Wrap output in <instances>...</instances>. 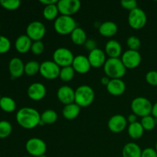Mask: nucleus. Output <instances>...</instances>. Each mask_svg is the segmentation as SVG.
<instances>
[{"label":"nucleus","instance_id":"obj_1","mask_svg":"<svg viewBox=\"0 0 157 157\" xmlns=\"http://www.w3.org/2000/svg\"><path fill=\"white\" fill-rule=\"evenodd\" d=\"M16 121L24 129L31 130L40 125L41 114L36 109L25 107L17 112Z\"/></svg>","mask_w":157,"mask_h":157},{"label":"nucleus","instance_id":"obj_2","mask_svg":"<svg viewBox=\"0 0 157 157\" xmlns=\"http://www.w3.org/2000/svg\"><path fill=\"white\" fill-rule=\"evenodd\" d=\"M104 73L110 79H121L125 75L127 68L120 58H109L104 65Z\"/></svg>","mask_w":157,"mask_h":157},{"label":"nucleus","instance_id":"obj_3","mask_svg":"<svg viewBox=\"0 0 157 157\" xmlns=\"http://www.w3.org/2000/svg\"><path fill=\"white\" fill-rule=\"evenodd\" d=\"M95 93L90 86L84 84L81 85L75 90V103L80 107H86L90 106L94 102Z\"/></svg>","mask_w":157,"mask_h":157},{"label":"nucleus","instance_id":"obj_4","mask_svg":"<svg viewBox=\"0 0 157 157\" xmlns=\"http://www.w3.org/2000/svg\"><path fill=\"white\" fill-rule=\"evenodd\" d=\"M54 28L57 33L60 35H71L77 28V22L72 16L61 15L55 20Z\"/></svg>","mask_w":157,"mask_h":157},{"label":"nucleus","instance_id":"obj_5","mask_svg":"<svg viewBox=\"0 0 157 157\" xmlns=\"http://www.w3.org/2000/svg\"><path fill=\"white\" fill-rule=\"evenodd\" d=\"M131 110L136 117H144L151 115L153 104L150 101L144 97H137L132 101L130 104Z\"/></svg>","mask_w":157,"mask_h":157},{"label":"nucleus","instance_id":"obj_6","mask_svg":"<svg viewBox=\"0 0 157 157\" xmlns=\"http://www.w3.org/2000/svg\"><path fill=\"white\" fill-rule=\"evenodd\" d=\"M26 151L30 156L39 157L44 156L47 151V145L43 140L32 137L28 140L25 144Z\"/></svg>","mask_w":157,"mask_h":157},{"label":"nucleus","instance_id":"obj_7","mask_svg":"<svg viewBox=\"0 0 157 157\" xmlns=\"http://www.w3.org/2000/svg\"><path fill=\"white\" fill-rule=\"evenodd\" d=\"M73 52L67 48H58L53 53V61L60 67L71 66L75 58Z\"/></svg>","mask_w":157,"mask_h":157},{"label":"nucleus","instance_id":"obj_8","mask_svg":"<svg viewBox=\"0 0 157 157\" xmlns=\"http://www.w3.org/2000/svg\"><path fill=\"white\" fill-rule=\"evenodd\" d=\"M147 22V16L146 12L140 8H136L130 11L128 15V23L133 29H141Z\"/></svg>","mask_w":157,"mask_h":157},{"label":"nucleus","instance_id":"obj_9","mask_svg":"<svg viewBox=\"0 0 157 157\" xmlns=\"http://www.w3.org/2000/svg\"><path fill=\"white\" fill-rule=\"evenodd\" d=\"M61 67L53 61H44L40 64L39 73L44 78L54 80L59 78Z\"/></svg>","mask_w":157,"mask_h":157},{"label":"nucleus","instance_id":"obj_10","mask_svg":"<svg viewBox=\"0 0 157 157\" xmlns=\"http://www.w3.org/2000/svg\"><path fill=\"white\" fill-rule=\"evenodd\" d=\"M45 33V25L40 21H32L26 28V35L33 41H41Z\"/></svg>","mask_w":157,"mask_h":157},{"label":"nucleus","instance_id":"obj_11","mask_svg":"<svg viewBox=\"0 0 157 157\" xmlns=\"http://www.w3.org/2000/svg\"><path fill=\"white\" fill-rule=\"evenodd\" d=\"M57 5L60 13L67 16L75 15L81 7V2L79 0H59Z\"/></svg>","mask_w":157,"mask_h":157},{"label":"nucleus","instance_id":"obj_12","mask_svg":"<svg viewBox=\"0 0 157 157\" xmlns=\"http://www.w3.org/2000/svg\"><path fill=\"white\" fill-rule=\"evenodd\" d=\"M121 61L127 69H134L140 64L142 57L139 51L128 49L123 53Z\"/></svg>","mask_w":157,"mask_h":157},{"label":"nucleus","instance_id":"obj_13","mask_svg":"<svg viewBox=\"0 0 157 157\" xmlns=\"http://www.w3.org/2000/svg\"><path fill=\"white\" fill-rule=\"evenodd\" d=\"M127 119L122 114H115L109 119L107 122L109 130L115 133L124 131L127 127Z\"/></svg>","mask_w":157,"mask_h":157},{"label":"nucleus","instance_id":"obj_14","mask_svg":"<svg viewBox=\"0 0 157 157\" xmlns=\"http://www.w3.org/2000/svg\"><path fill=\"white\" fill-rule=\"evenodd\" d=\"M46 87L42 83L35 82L30 84L28 87L27 94L31 100L35 101H38L42 100L45 97Z\"/></svg>","mask_w":157,"mask_h":157},{"label":"nucleus","instance_id":"obj_15","mask_svg":"<svg viewBox=\"0 0 157 157\" xmlns=\"http://www.w3.org/2000/svg\"><path fill=\"white\" fill-rule=\"evenodd\" d=\"M75 90L70 86H61L57 91V98L58 101L64 105L75 103Z\"/></svg>","mask_w":157,"mask_h":157},{"label":"nucleus","instance_id":"obj_16","mask_svg":"<svg viewBox=\"0 0 157 157\" xmlns=\"http://www.w3.org/2000/svg\"><path fill=\"white\" fill-rule=\"evenodd\" d=\"M87 58L91 65V67H94V68H99L104 66L107 61L106 53L102 49H100L98 48L89 52Z\"/></svg>","mask_w":157,"mask_h":157},{"label":"nucleus","instance_id":"obj_17","mask_svg":"<svg viewBox=\"0 0 157 157\" xmlns=\"http://www.w3.org/2000/svg\"><path fill=\"white\" fill-rule=\"evenodd\" d=\"M71 66L73 67L75 72H78V73L81 74V75L87 74L91 68V65L89 62L87 57L84 56L83 55L75 56Z\"/></svg>","mask_w":157,"mask_h":157},{"label":"nucleus","instance_id":"obj_18","mask_svg":"<svg viewBox=\"0 0 157 157\" xmlns=\"http://www.w3.org/2000/svg\"><path fill=\"white\" fill-rule=\"evenodd\" d=\"M9 71L12 78H18L25 73V64L18 57L12 58L9 63Z\"/></svg>","mask_w":157,"mask_h":157},{"label":"nucleus","instance_id":"obj_19","mask_svg":"<svg viewBox=\"0 0 157 157\" xmlns=\"http://www.w3.org/2000/svg\"><path fill=\"white\" fill-rule=\"evenodd\" d=\"M106 87L110 94L113 96H121L125 92L126 84L122 79H110Z\"/></svg>","mask_w":157,"mask_h":157},{"label":"nucleus","instance_id":"obj_20","mask_svg":"<svg viewBox=\"0 0 157 157\" xmlns=\"http://www.w3.org/2000/svg\"><path fill=\"white\" fill-rule=\"evenodd\" d=\"M105 53L109 58H119L122 54V46L121 43L114 39H110L106 43Z\"/></svg>","mask_w":157,"mask_h":157},{"label":"nucleus","instance_id":"obj_21","mask_svg":"<svg viewBox=\"0 0 157 157\" xmlns=\"http://www.w3.org/2000/svg\"><path fill=\"white\" fill-rule=\"evenodd\" d=\"M33 41L27 35H21L16 38L15 41V48L18 52L25 54L31 50Z\"/></svg>","mask_w":157,"mask_h":157},{"label":"nucleus","instance_id":"obj_22","mask_svg":"<svg viewBox=\"0 0 157 157\" xmlns=\"http://www.w3.org/2000/svg\"><path fill=\"white\" fill-rule=\"evenodd\" d=\"M118 32V26L115 22L107 21L101 23L99 27V33L104 37H112Z\"/></svg>","mask_w":157,"mask_h":157},{"label":"nucleus","instance_id":"obj_23","mask_svg":"<svg viewBox=\"0 0 157 157\" xmlns=\"http://www.w3.org/2000/svg\"><path fill=\"white\" fill-rule=\"evenodd\" d=\"M142 151L140 147L136 143H128L122 150L123 157H141Z\"/></svg>","mask_w":157,"mask_h":157},{"label":"nucleus","instance_id":"obj_24","mask_svg":"<svg viewBox=\"0 0 157 157\" xmlns=\"http://www.w3.org/2000/svg\"><path fill=\"white\" fill-rule=\"evenodd\" d=\"M80 112H81V107L75 103H72L67 105H64L62 110V115L66 120L71 121L78 117Z\"/></svg>","mask_w":157,"mask_h":157},{"label":"nucleus","instance_id":"obj_25","mask_svg":"<svg viewBox=\"0 0 157 157\" xmlns=\"http://www.w3.org/2000/svg\"><path fill=\"white\" fill-rule=\"evenodd\" d=\"M128 134L132 139L133 140H138L143 136L144 133V127L141 125L140 122H136L133 123V124H130L128 126Z\"/></svg>","mask_w":157,"mask_h":157},{"label":"nucleus","instance_id":"obj_26","mask_svg":"<svg viewBox=\"0 0 157 157\" xmlns=\"http://www.w3.org/2000/svg\"><path fill=\"white\" fill-rule=\"evenodd\" d=\"M71 38L77 45H82L87 41V34L82 28L77 27L71 34Z\"/></svg>","mask_w":157,"mask_h":157},{"label":"nucleus","instance_id":"obj_27","mask_svg":"<svg viewBox=\"0 0 157 157\" xmlns=\"http://www.w3.org/2000/svg\"><path fill=\"white\" fill-rule=\"evenodd\" d=\"M58 120V113L52 109L45 110L41 114V123L40 125H51L55 124Z\"/></svg>","mask_w":157,"mask_h":157},{"label":"nucleus","instance_id":"obj_28","mask_svg":"<svg viewBox=\"0 0 157 157\" xmlns=\"http://www.w3.org/2000/svg\"><path fill=\"white\" fill-rule=\"evenodd\" d=\"M0 109L7 113H12L16 109V103L13 98L8 96L0 98Z\"/></svg>","mask_w":157,"mask_h":157},{"label":"nucleus","instance_id":"obj_29","mask_svg":"<svg viewBox=\"0 0 157 157\" xmlns=\"http://www.w3.org/2000/svg\"><path fill=\"white\" fill-rule=\"evenodd\" d=\"M57 3L44 6L42 14L46 20L52 21V20H55L58 17V15L59 13V9H58Z\"/></svg>","mask_w":157,"mask_h":157},{"label":"nucleus","instance_id":"obj_30","mask_svg":"<svg viewBox=\"0 0 157 157\" xmlns=\"http://www.w3.org/2000/svg\"><path fill=\"white\" fill-rule=\"evenodd\" d=\"M40 64H41L35 60L28 61L25 64V74L28 76H34L39 72Z\"/></svg>","mask_w":157,"mask_h":157},{"label":"nucleus","instance_id":"obj_31","mask_svg":"<svg viewBox=\"0 0 157 157\" xmlns=\"http://www.w3.org/2000/svg\"><path fill=\"white\" fill-rule=\"evenodd\" d=\"M75 75V71L71 65L61 67L60 71L59 78L61 81L64 82H69L74 78Z\"/></svg>","mask_w":157,"mask_h":157},{"label":"nucleus","instance_id":"obj_32","mask_svg":"<svg viewBox=\"0 0 157 157\" xmlns=\"http://www.w3.org/2000/svg\"><path fill=\"white\" fill-rule=\"evenodd\" d=\"M156 119H155L152 115H149V116L142 117L140 124L142 127H144V130L150 131V130H153L156 127Z\"/></svg>","mask_w":157,"mask_h":157},{"label":"nucleus","instance_id":"obj_33","mask_svg":"<svg viewBox=\"0 0 157 157\" xmlns=\"http://www.w3.org/2000/svg\"><path fill=\"white\" fill-rule=\"evenodd\" d=\"M12 132V126L7 121H0V138L4 139L10 136Z\"/></svg>","mask_w":157,"mask_h":157},{"label":"nucleus","instance_id":"obj_34","mask_svg":"<svg viewBox=\"0 0 157 157\" xmlns=\"http://www.w3.org/2000/svg\"><path fill=\"white\" fill-rule=\"evenodd\" d=\"M127 45L130 50L139 51L141 47V41L138 37L135 35H131L127 40Z\"/></svg>","mask_w":157,"mask_h":157},{"label":"nucleus","instance_id":"obj_35","mask_svg":"<svg viewBox=\"0 0 157 157\" xmlns=\"http://www.w3.org/2000/svg\"><path fill=\"white\" fill-rule=\"evenodd\" d=\"M0 5L8 10H15L21 5L20 0H0Z\"/></svg>","mask_w":157,"mask_h":157},{"label":"nucleus","instance_id":"obj_36","mask_svg":"<svg viewBox=\"0 0 157 157\" xmlns=\"http://www.w3.org/2000/svg\"><path fill=\"white\" fill-rule=\"evenodd\" d=\"M11 48V41L4 35H0V54L6 53Z\"/></svg>","mask_w":157,"mask_h":157},{"label":"nucleus","instance_id":"obj_37","mask_svg":"<svg viewBox=\"0 0 157 157\" xmlns=\"http://www.w3.org/2000/svg\"><path fill=\"white\" fill-rule=\"evenodd\" d=\"M44 50V45L42 41H35L32 42L31 51L35 55H39L43 53Z\"/></svg>","mask_w":157,"mask_h":157},{"label":"nucleus","instance_id":"obj_38","mask_svg":"<svg viewBox=\"0 0 157 157\" xmlns=\"http://www.w3.org/2000/svg\"><path fill=\"white\" fill-rule=\"evenodd\" d=\"M146 81L152 86H157V71H150L146 75Z\"/></svg>","mask_w":157,"mask_h":157},{"label":"nucleus","instance_id":"obj_39","mask_svg":"<svg viewBox=\"0 0 157 157\" xmlns=\"http://www.w3.org/2000/svg\"><path fill=\"white\" fill-rule=\"evenodd\" d=\"M121 5L124 9L130 12L137 8V2L136 0H123L121 2Z\"/></svg>","mask_w":157,"mask_h":157},{"label":"nucleus","instance_id":"obj_40","mask_svg":"<svg viewBox=\"0 0 157 157\" xmlns=\"http://www.w3.org/2000/svg\"><path fill=\"white\" fill-rule=\"evenodd\" d=\"M141 157H157V151L156 149L147 147L143 150Z\"/></svg>","mask_w":157,"mask_h":157},{"label":"nucleus","instance_id":"obj_41","mask_svg":"<svg viewBox=\"0 0 157 157\" xmlns=\"http://www.w3.org/2000/svg\"><path fill=\"white\" fill-rule=\"evenodd\" d=\"M84 45L87 48V50L89 51V52L98 48V47H97V42L93 39H87L86 41V42L84 43Z\"/></svg>","mask_w":157,"mask_h":157},{"label":"nucleus","instance_id":"obj_42","mask_svg":"<svg viewBox=\"0 0 157 157\" xmlns=\"http://www.w3.org/2000/svg\"><path fill=\"white\" fill-rule=\"evenodd\" d=\"M127 121H128L130 124H133V123H135L137 121V117L134 114V113H131L128 116V117L127 118Z\"/></svg>","mask_w":157,"mask_h":157},{"label":"nucleus","instance_id":"obj_43","mask_svg":"<svg viewBox=\"0 0 157 157\" xmlns=\"http://www.w3.org/2000/svg\"><path fill=\"white\" fill-rule=\"evenodd\" d=\"M40 2L41 3L42 5H44V6H49V5L52 4H55V3L58 2V0H40Z\"/></svg>","mask_w":157,"mask_h":157},{"label":"nucleus","instance_id":"obj_44","mask_svg":"<svg viewBox=\"0 0 157 157\" xmlns=\"http://www.w3.org/2000/svg\"><path fill=\"white\" fill-rule=\"evenodd\" d=\"M151 115L155 118V119H157V101L154 104H153Z\"/></svg>","mask_w":157,"mask_h":157},{"label":"nucleus","instance_id":"obj_45","mask_svg":"<svg viewBox=\"0 0 157 157\" xmlns=\"http://www.w3.org/2000/svg\"><path fill=\"white\" fill-rule=\"evenodd\" d=\"M110 78H109L107 76H104L101 78V83L103 84V85H105L106 87H107V84H108L109 82H110Z\"/></svg>","mask_w":157,"mask_h":157},{"label":"nucleus","instance_id":"obj_46","mask_svg":"<svg viewBox=\"0 0 157 157\" xmlns=\"http://www.w3.org/2000/svg\"><path fill=\"white\" fill-rule=\"evenodd\" d=\"M156 150L157 151V141H156Z\"/></svg>","mask_w":157,"mask_h":157},{"label":"nucleus","instance_id":"obj_47","mask_svg":"<svg viewBox=\"0 0 157 157\" xmlns=\"http://www.w3.org/2000/svg\"><path fill=\"white\" fill-rule=\"evenodd\" d=\"M39 157H48V156H45V155H44V156H39Z\"/></svg>","mask_w":157,"mask_h":157},{"label":"nucleus","instance_id":"obj_48","mask_svg":"<svg viewBox=\"0 0 157 157\" xmlns=\"http://www.w3.org/2000/svg\"><path fill=\"white\" fill-rule=\"evenodd\" d=\"M24 157H32V156H24Z\"/></svg>","mask_w":157,"mask_h":157},{"label":"nucleus","instance_id":"obj_49","mask_svg":"<svg viewBox=\"0 0 157 157\" xmlns=\"http://www.w3.org/2000/svg\"><path fill=\"white\" fill-rule=\"evenodd\" d=\"M0 29H1V25H0Z\"/></svg>","mask_w":157,"mask_h":157}]
</instances>
